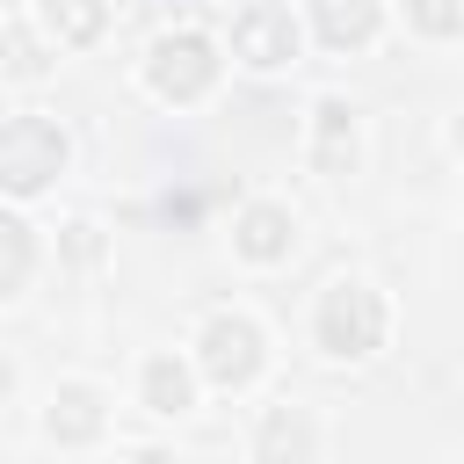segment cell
<instances>
[{
    "mask_svg": "<svg viewBox=\"0 0 464 464\" xmlns=\"http://www.w3.org/2000/svg\"><path fill=\"white\" fill-rule=\"evenodd\" d=\"M58 167H65V138H58V123H44V116H14V123H0V181H7V188H44Z\"/></svg>",
    "mask_w": 464,
    "mask_h": 464,
    "instance_id": "1",
    "label": "cell"
},
{
    "mask_svg": "<svg viewBox=\"0 0 464 464\" xmlns=\"http://www.w3.org/2000/svg\"><path fill=\"white\" fill-rule=\"evenodd\" d=\"M377 334H384L377 297H370V290H355V283H341V290L326 297V312H319V341H326L334 355H370V348H377Z\"/></svg>",
    "mask_w": 464,
    "mask_h": 464,
    "instance_id": "2",
    "label": "cell"
},
{
    "mask_svg": "<svg viewBox=\"0 0 464 464\" xmlns=\"http://www.w3.org/2000/svg\"><path fill=\"white\" fill-rule=\"evenodd\" d=\"M232 44H239V58H246V65H283V58L297 51V29H290V14H283V7H246V14H239V29H232Z\"/></svg>",
    "mask_w": 464,
    "mask_h": 464,
    "instance_id": "3",
    "label": "cell"
},
{
    "mask_svg": "<svg viewBox=\"0 0 464 464\" xmlns=\"http://www.w3.org/2000/svg\"><path fill=\"white\" fill-rule=\"evenodd\" d=\"M152 87H160V94H196V87H210V44H203V36L160 44V51H152Z\"/></svg>",
    "mask_w": 464,
    "mask_h": 464,
    "instance_id": "4",
    "label": "cell"
},
{
    "mask_svg": "<svg viewBox=\"0 0 464 464\" xmlns=\"http://www.w3.org/2000/svg\"><path fill=\"white\" fill-rule=\"evenodd\" d=\"M203 362H210L218 384H246V377H254V326L218 319V326L203 334Z\"/></svg>",
    "mask_w": 464,
    "mask_h": 464,
    "instance_id": "5",
    "label": "cell"
},
{
    "mask_svg": "<svg viewBox=\"0 0 464 464\" xmlns=\"http://www.w3.org/2000/svg\"><path fill=\"white\" fill-rule=\"evenodd\" d=\"M319 29L334 44H362L377 29V0H319Z\"/></svg>",
    "mask_w": 464,
    "mask_h": 464,
    "instance_id": "6",
    "label": "cell"
},
{
    "mask_svg": "<svg viewBox=\"0 0 464 464\" xmlns=\"http://www.w3.org/2000/svg\"><path fill=\"white\" fill-rule=\"evenodd\" d=\"M239 246H246L254 261H276V254L290 246V225H283V210H246V225H239Z\"/></svg>",
    "mask_w": 464,
    "mask_h": 464,
    "instance_id": "7",
    "label": "cell"
},
{
    "mask_svg": "<svg viewBox=\"0 0 464 464\" xmlns=\"http://www.w3.org/2000/svg\"><path fill=\"white\" fill-rule=\"evenodd\" d=\"M145 399H152V413H181V406H188V377H181L174 362H152V370H145Z\"/></svg>",
    "mask_w": 464,
    "mask_h": 464,
    "instance_id": "8",
    "label": "cell"
},
{
    "mask_svg": "<svg viewBox=\"0 0 464 464\" xmlns=\"http://www.w3.org/2000/svg\"><path fill=\"white\" fill-rule=\"evenodd\" d=\"M341 130H348V109H341V102H326V109H319V167H348V152H355V145H348Z\"/></svg>",
    "mask_w": 464,
    "mask_h": 464,
    "instance_id": "9",
    "label": "cell"
},
{
    "mask_svg": "<svg viewBox=\"0 0 464 464\" xmlns=\"http://www.w3.org/2000/svg\"><path fill=\"white\" fill-rule=\"evenodd\" d=\"M22 268H29V232H22L14 218H0V290H14Z\"/></svg>",
    "mask_w": 464,
    "mask_h": 464,
    "instance_id": "10",
    "label": "cell"
},
{
    "mask_svg": "<svg viewBox=\"0 0 464 464\" xmlns=\"http://www.w3.org/2000/svg\"><path fill=\"white\" fill-rule=\"evenodd\" d=\"M58 406H65V413H51V435H94V420H102V413H94V399H87V392H65Z\"/></svg>",
    "mask_w": 464,
    "mask_h": 464,
    "instance_id": "11",
    "label": "cell"
},
{
    "mask_svg": "<svg viewBox=\"0 0 464 464\" xmlns=\"http://www.w3.org/2000/svg\"><path fill=\"white\" fill-rule=\"evenodd\" d=\"M413 14H420L435 36H450V29H457V7H450V0H413Z\"/></svg>",
    "mask_w": 464,
    "mask_h": 464,
    "instance_id": "12",
    "label": "cell"
}]
</instances>
